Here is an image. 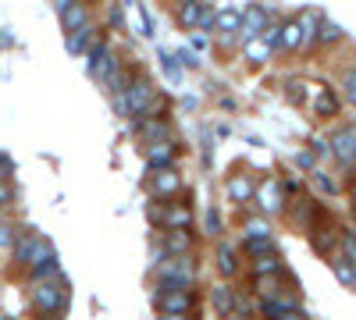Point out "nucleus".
I'll list each match as a JSON object with an SVG mask.
<instances>
[{"label":"nucleus","instance_id":"obj_21","mask_svg":"<svg viewBox=\"0 0 356 320\" xmlns=\"http://www.w3.org/2000/svg\"><path fill=\"white\" fill-rule=\"evenodd\" d=\"M33 242H36L33 231H22V235H15V260H18V264H25V267H29V256H33Z\"/></svg>","mask_w":356,"mask_h":320},{"label":"nucleus","instance_id":"obj_23","mask_svg":"<svg viewBox=\"0 0 356 320\" xmlns=\"http://www.w3.org/2000/svg\"><path fill=\"white\" fill-rule=\"evenodd\" d=\"M246 57H250L253 65H264L267 57H271V47H267L260 36H253V40H246Z\"/></svg>","mask_w":356,"mask_h":320},{"label":"nucleus","instance_id":"obj_25","mask_svg":"<svg viewBox=\"0 0 356 320\" xmlns=\"http://www.w3.org/2000/svg\"><path fill=\"white\" fill-rule=\"evenodd\" d=\"M271 235V224H267L264 217H250L246 221V239H267Z\"/></svg>","mask_w":356,"mask_h":320},{"label":"nucleus","instance_id":"obj_11","mask_svg":"<svg viewBox=\"0 0 356 320\" xmlns=\"http://www.w3.org/2000/svg\"><path fill=\"white\" fill-rule=\"evenodd\" d=\"M264 25H267V11H264L260 4H253V8H246V15H243L239 33H243V40H253V36L264 33Z\"/></svg>","mask_w":356,"mask_h":320},{"label":"nucleus","instance_id":"obj_18","mask_svg":"<svg viewBox=\"0 0 356 320\" xmlns=\"http://www.w3.org/2000/svg\"><path fill=\"white\" fill-rule=\"evenodd\" d=\"M211 303H214V310L221 313V317H228L232 313V303H235V292L228 285H214L211 288Z\"/></svg>","mask_w":356,"mask_h":320},{"label":"nucleus","instance_id":"obj_40","mask_svg":"<svg viewBox=\"0 0 356 320\" xmlns=\"http://www.w3.org/2000/svg\"><path fill=\"white\" fill-rule=\"evenodd\" d=\"M346 96H349V103H356V90H349V93H346Z\"/></svg>","mask_w":356,"mask_h":320},{"label":"nucleus","instance_id":"obj_5","mask_svg":"<svg viewBox=\"0 0 356 320\" xmlns=\"http://www.w3.org/2000/svg\"><path fill=\"white\" fill-rule=\"evenodd\" d=\"M253 196L260 199L264 214H278V210L285 207V185H282V182H275V178H267V182H264Z\"/></svg>","mask_w":356,"mask_h":320},{"label":"nucleus","instance_id":"obj_8","mask_svg":"<svg viewBox=\"0 0 356 320\" xmlns=\"http://www.w3.org/2000/svg\"><path fill=\"white\" fill-rule=\"evenodd\" d=\"M86 57H89V75H97V78H104L111 68H114V53H111V47L100 40L93 50H86Z\"/></svg>","mask_w":356,"mask_h":320},{"label":"nucleus","instance_id":"obj_24","mask_svg":"<svg viewBox=\"0 0 356 320\" xmlns=\"http://www.w3.org/2000/svg\"><path fill=\"white\" fill-rule=\"evenodd\" d=\"M218 271L221 274H235V271H239V260H235L232 246H218Z\"/></svg>","mask_w":356,"mask_h":320},{"label":"nucleus","instance_id":"obj_22","mask_svg":"<svg viewBox=\"0 0 356 320\" xmlns=\"http://www.w3.org/2000/svg\"><path fill=\"white\" fill-rule=\"evenodd\" d=\"M189 242H193V239H189V228H171V231H168V253H171V256H175V253H186Z\"/></svg>","mask_w":356,"mask_h":320},{"label":"nucleus","instance_id":"obj_10","mask_svg":"<svg viewBox=\"0 0 356 320\" xmlns=\"http://www.w3.org/2000/svg\"><path fill=\"white\" fill-rule=\"evenodd\" d=\"M264 317H303V310H300V303H292V299H278V296H271V299H260V306H257Z\"/></svg>","mask_w":356,"mask_h":320},{"label":"nucleus","instance_id":"obj_29","mask_svg":"<svg viewBox=\"0 0 356 320\" xmlns=\"http://www.w3.org/2000/svg\"><path fill=\"white\" fill-rule=\"evenodd\" d=\"M246 249H250L253 256H260V253H271L275 246H271V235H267V239H246Z\"/></svg>","mask_w":356,"mask_h":320},{"label":"nucleus","instance_id":"obj_30","mask_svg":"<svg viewBox=\"0 0 356 320\" xmlns=\"http://www.w3.org/2000/svg\"><path fill=\"white\" fill-rule=\"evenodd\" d=\"M214 15H218L214 8H207V4H200V22H196V25L203 28V33H207V28H214Z\"/></svg>","mask_w":356,"mask_h":320},{"label":"nucleus","instance_id":"obj_3","mask_svg":"<svg viewBox=\"0 0 356 320\" xmlns=\"http://www.w3.org/2000/svg\"><path fill=\"white\" fill-rule=\"evenodd\" d=\"M150 100H154V85H150V78H132V82H129V90H125L129 114H146Z\"/></svg>","mask_w":356,"mask_h":320},{"label":"nucleus","instance_id":"obj_12","mask_svg":"<svg viewBox=\"0 0 356 320\" xmlns=\"http://www.w3.org/2000/svg\"><path fill=\"white\" fill-rule=\"evenodd\" d=\"M61 25H65V33H75V28L89 25V8L82 4V0H75L72 8H65V11H61Z\"/></svg>","mask_w":356,"mask_h":320},{"label":"nucleus","instance_id":"obj_19","mask_svg":"<svg viewBox=\"0 0 356 320\" xmlns=\"http://www.w3.org/2000/svg\"><path fill=\"white\" fill-rule=\"evenodd\" d=\"M253 274H282V260H278V253L271 249V253L253 256Z\"/></svg>","mask_w":356,"mask_h":320},{"label":"nucleus","instance_id":"obj_1","mask_svg":"<svg viewBox=\"0 0 356 320\" xmlns=\"http://www.w3.org/2000/svg\"><path fill=\"white\" fill-rule=\"evenodd\" d=\"M154 303H157V310H161L164 317H186V313H193V306H196L193 292H189V288H182V285H161Z\"/></svg>","mask_w":356,"mask_h":320},{"label":"nucleus","instance_id":"obj_38","mask_svg":"<svg viewBox=\"0 0 356 320\" xmlns=\"http://www.w3.org/2000/svg\"><path fill=\"white\" fill-rule=\"evenodd\" d=\"M72 4H75V0H54V8H57V15H61L65 8H72Z\"/></svg>","mask_w":356,"mask_h":320},{"label":"nucleus","instance_id":"obj_14","mask_svg":"<svg viewBox=\"0 0 356 320\" xmlns=\"http://www.w3.org/2000/svg\"><path fill=\"white\" fill-rule=\"evenodd\" d=\"M282 50H303V25L300 22H285L282 25V36H278Z\"/></svg>","mask_w":356,"mask_h":320},{"label":"nucleus","instance_id":"obj_33","mask_svg":"<svg viewBox=\"0 0 356 320\" xmlns=\"http://www.w3.org/2000/svg\"><path fill=\"white\" fill-rule=\"evenodd\" d=\"M314 185H317L321 192H335V182H332V178H324L321 171H314Z\"/></svg>","mask_w":356,"mask_h":320},{"label":"nucleus","instance_id":"obj_42","mask_svg":"<svg viewBox=\"0 0 356 320\" xmlns=\"http://www.w3.org/2000/svg\"><path fill=\"white\" fill-rule=\"evenodd\" d=\"M125 4H132V0H125Z\"/></svg>","mask_w":356,"mask_h":320},{"label":"nucleus","instance_id":"obj_16","mask_svg":"<svg viewBox=\"0 0 356 320\" xmlns=\"http://www.w3.org/2000/svg\"><path fill=\"white\" fill-rule=\"evenodd\" d=\"M253 192H257V185L246 178V174H235V178L228 182V196H232L235 203H250V199H253Z\"/></svg>","mask_w":356,"mask_h":320},{"label":"nucleus","instance_id":"obj_26","mask_svg":"<svg viewBox=\"0 0 356 320\" xmlns=\"http://www.w3.org/2000/svg\"><path fill=\"white\" fill-rule=\"evenodd\" d=\"M335 239H339V235H335V228H321L317 235H314V246H317V253H328V249L335 246Z\"/></svg>","mask_w":356,"mask_h":320},{"label":"nucleus","instance_id":"obj_39","mask_svg":"<svg viewBox=\"0 0 356 320\" xmlns=\"http://www.w3.org/2000/svg\"><path fill=\"white\" fill-rule=\"evenodd\" d=\"M8 199H11V189H8V185H0V203H8Z\"/></svg>","mask_w":356,"mask_h":320},{"label":"nucleus","instance_id":"obj_37","mask_svg":"<svg viewBox=\"0 0 356 320\" xmlns=\"http://www.w3.org/2000/svg\"><path fill=\"white\" fill-rule=\"evenodd\" d=\"M182 65H186V68H196V65H200V61H196V57H193V53H189V50H182Z\"/></svg>","mask_w":356,"mask_h":320},{"label":"nucleus","instance_id":"obj_28","mask_svg":"<svg viewBox=\"0 0 356 320\" xmlns=\"http://www.w3.org/2000/svg\"><path fill=\"white\" fill-rule=\"evenodd\" d=\"M317 40H321V43H339V40H342V28H339L335 22H321Z\"/></svg>","mask_w":356,"mask_h":320},{"label":"nucleus","instance_id":"obj_15","mask_svg":"<svg viewBox=\"0 0 356 320\" xmlns=\"http://www.w3.org/2000/svg\"><path fill=\"white\" fill-rule=\"evenodd\" d=\"M314 110H317V118H335V114H339V96H335L332 90H324V85H317V103H314Z\"/></svg>","mask_w":356,"mask_h":320},{"label":"nucleus","instance_id":"obj_32","mask_svg":"<svg viewBox=\"0 0 356 320\" xmlns=\"http://www.w3.org/2000/svg\"><path fill=\"white\" fill-rule=\"evenodd\" d=\"M11 246H15V228L0 224V249H11Z\"/></svg>","mask_w":356,"mask_h":320},{"label":"nucleus","instance_id":"obj_2","mask_svg":"<svg viewBox=\"0 0 356 320\" xmlns=\"http://www.w3.org/2000/svg\"><path fill=\"white\" fill-rule=\"evenodd\" d=\"M33 306L43 313V317H54V313H61L65 310V288L57 285V281H40L33 288Z\"/></svg>","mask_w":356,"mask_h":320},{"label":"nucleus","instance_id":"obj_36","mask_svg":"<svg viewBox=\"0 0 356 320\" xmlns=\"http://www.w3.org/2000/svg\"><path fill=\"white\" fill-rule=\"evenodd\" d=\"M207 43H211V40H207V33H203V28H200V33L193 36V47H196V50H207Z\"/></svg>","mask_w":356,"mask_h":320},{"label":"nucleus","instance_id":"obj_4","mask_svg":"<svg viewBox=\"0 0 356 320\" xmlns=\"http://www.w3.org/2000/svg\"><path fill=\"white\" fill-rule=\"evenodd\" d=\"M175 153H178V146L171 139H154V142H146V167H171L175 164Z\"/></svg>","mask_w":356,"mask_h":320},{"label":"nucleus","instance_id":"obj_13","mask_svg":"<svg viewBox=\"0 0 356 320\" xmlns=\"http://www.w3.org/2000/svg\"><path fill=\"white\" fill-rule=\"evenodd\" d=\"M100 43V33H93L89 25H82V28H75V33L68 36V50L72 53H82V50H93Z\"/></svg>","mask_w":356,"mask_h":320},{"label":"nucleus","instance_id":"obj_20","mask_svg":"<svg viewBox=\"0 0 356 320\" xmlns=\"http://www.w3.org/2000/svg\"><path fill=\"white\" fill-rule=\"evenodd\" d=\"M136 128L143 132V139L146 142H154V139H168L171 135V128H168V121L161 118V121H136Z\"/></svg>","mask_w":356,"mask_h":320},{"label":"nucleus","instance_id":"obj_41","mask_svg":"<svg viewBox=\"0 0 356 320\" xmlns=\"http://www.w3.org/2000/svg\"><path fill=\"white\" fill-rule=\"evenodd\" d=\"M178 4H193V0H178Z\"/></svg>","mask_w":356,"mask_h":320},{"label":"nucleus","instance_id":"obj_34","mask_svg":"<svg viewBox=\"0 0 356 320\" xmlns=\"http://www.w3.org/2000/svg\"><path fill=\"white\" fill-rule=\"evenodd\" d=\"M303 90H307L303 82H289V100H303Z\"/></svg>","mask_w":356,"mask_h":320},{"label":"nucleus","instance_id":"obj_6","mask_svg":"<svg viewBox=\"0 0 356 320\" xmlns=\"http://www.w3.org/2000/svg\"><path fill=\"white\" fill-rule=\"evenodd\" d=\"M332 153L346 167H356V128H342V132L332 135Z\"/></svg>","mask_w":356,"mask_h":320},{"label":"nucleus","instance_id":"obj_9","mask_svg":"<svg viewBox=\"0 0 356 320\" xmlns=\"http://www.w3.org/2000/svg\"><path fill=\"white\" fill-rule=\"evenodd\" d=\"M150 182H154V196H157V199L175 196V192H178V185H182V178H178V174H175L171 167H154Z\"/></svg>","mask_w":356,"mask_h":320},{"label":"nucleus","instance_id":"obj_27","mask_svg":"<svg viewBox=\"0 0 356 320\" xmlns=\"http://www.w3.org/2000/svg\"><path fill=\"white\" fill-rule=\"evenodd\" d=\"M178 22H182L186 28H193L200 22V0H193V4H182V11H178Z\"/></svg>","mask_w":356,"mask_h":320},{"label":"nucleus","instance_id":"obj_7","mask_svg":"<svg viewBox=\"0 0 356 320\" xmlns=\"http://www.w3.org/2000/svg\"><path fill=\"white\" fill-rule=\"evenodd\" d=\"M150 221L154 224H164V228H189L193 224V210L189 207H175V203H171V207H157L154 214H150Z\"/></svg>","mask_w":356,"mask_h":320},{"label":"nucleus","instance_id":"obj_35","mask_svg":"<svg viewBox=\"0 0 356 320\" xmlns=\"http://www.w3.org/2000/svg\"><path fill=\"white\" fill-rule=\"evenodd\" d=\"M296 164H300L303 171H314V153H300V157H296Z\"/></svg>","mask_w":356,"mask_h":320},{"label":"nucleus","instance_id":"obj_17","mask_svg":"<svg viewBox=\"0 0 356 320\" xmlns=\"http://www.w3.org/2000/svg\"><path fill=\"white\" fill-rule=\"evenodd\" d=\"M239 25H243V15L235 8H225V11L214 15V28H218V33H239Z\"/></svg>","mask_w":356,"mask_h":320},{"label":"nucleus","instance_id":"obj_31","mask_svg":"<svg viewBox=\"0 0 356 320\" xmlns=\"http://www.w3.org/2000/svg\"><path fill=\"white\" fill-rule=\"evenodd\" d=\"M207 235H221V217H218V210H207Z\"/></svg>","mask_w":356,"mask_h":320}]
</instances>
